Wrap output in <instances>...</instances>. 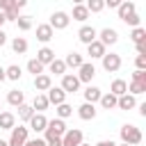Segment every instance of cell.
Instances as JSON below:
<instances>
[{
    "instance_id": "6da1fadb",
    "label": "cell",
    "mask_w": 146,
    "mask_h": 146,
    "mask_svg": "<svg viewBox=\"0 0 146 146\" xmlns=\"http://www.w3.org/2000/svg\"><path fill=\"white\" fill-rule=\"evenodd\" d=\"M119 137H121V141H123V144H130V146H137V144H141V139H144L141 130H139L137 125H132V123H125V125H121V130H119Z\"/></svg>"
},
{
    "instance_id": "7a4b0ae2",
    "label": "cell",
    "mask_w": 146,
    "mask_h": 146,
    "mask_svg": "<svg viewBox=\"0 0 146 146\" xmlns=\"http://www.w3.org/2000/svg\"><path fill=\"white\" fill-rule=\"evenodd\" d=\"M27 137H30V128H25V125H14L7 144H9V146H23Z\"/></svg>"
},
{
    "instance_id": "3957f363",
    "label": "cell",
    "mask_w": 146,
    "mask_h": 146,
    "mask_svg": "<svg viewBox=\"0 0 146 146\" xmlns=\"http://www.w3.org/2000/svg\"><path fill=\"white\" fill-rule=\"evenodd\" d=\"M84 141V135L80 128H66V132L62 135V146H80Z\"/></svg>"
},
{
    "instance_id": "277c9868",
    "label": "cell",
    "mask_w": 146,
    "mask_h": 146,
    "mask_svg": "<svg viewBox=\"0 0 146 146\" xmlns=\"http://www.w3.org/2000/svg\"><path fill=\"white\" fill-rule=\"evenodd\" d=\"M68 23H71V16L66 14V11H52V16H50V21H48V25L52 27V30H66L68 27Z\"/></svg>"
},
{
    "instance_id": "5b68a950",
    "label": "cell",
    "mask_w": 146,
    "mask_h": 146,
    "mask_svg": "<svg viewBox=\"0 0 146 146\" xmlns=\"http://www.w3.org/2000/svg\"><path fill=\"white\" fill-rule=\"evenodd\" d=\"M100 62H103V68L107 73H116L121 68V55H116V52H105L100 57Z\"/></svg>"
},
{
    "instance_id": "8992f818",
    "label": "cell",
    "mask_w": 146,
    "mask_h": 146,
    "mask_svg": "<svg viewBox=\"0 0 146 146\" xmlns=\"http://www.w3.org/2000/svg\"><path fill=\"white\" fill-rule=\"evenodd\" d=\"M94 75H96V66H94L91 62H82V64L78 66V80H80V82H84V84H91Z\"/></svg>"
},
{
    "instance_id": "52a82bcc",
    "label": "cell",
    "mask_w": 146,
    "mask_h": 146,
    "mask_svg": "<svg viewBox=\"0 0 146 146\" xmlns=\"http://www.w3.org/2000/svg\"><path fill=\"white\" fill-rule=\"evenodd\" d=\"M80 84H82V82L78 80V75H75V73H64V75H62V84H59V87H62L66 94H75V91H80Z\"/></svg>"
},
{
    "instance_id": "ba28073f",
    "label": "cell",
    "mask_w": 146,
    "mask_h": 146,
    "mask_svg": "<svg viewBox=\"0 0 146 146\" xmlns=\"http://www.w3.org/2000/svg\"><path fill=\"white\" fill-rule=\"evenodd\" d=\"M103 46H114L116 41H119V32L114 30V27H103L100 32H98V36H96Z\"/></svg>"
},
{
    "instance_id": "9c48e42d",
    "label": "cell",
    "mask_w": 146,
    "mask_h": 146,
    "mask_svg": "<svg viewBox=\"0 0 146 146\" xmlns=\"http://www.w3.org/2000/svg\"><path fill=\"white\" fill-rule=\"evenodd\" d=\"M43 132H46V135H57V137H62V135L66 132V123H64V119H59V116L50 119Z\"/></svg>"
},
{
    "instance_id": "30bf717a",
    "label": "cell",
    "mask_w": 146,
    "mask_h": 146,
    "mask_svg": "<svg viewBox=\"0 0 146 146\" xmlns=\"http://www.w3.org/2000/svg\"><path fill=\"white\" fill-rule=\"evenodd\" d=\"M27 123H30V130H34V132H43L46 125H48V119H46L43 112H34V114L30 116Z\"/></svg>"
},
{
    "instance_id": "8fae6325",
    "label": "cell",
    "mask_w": 146,
    "mask_h": 146,
    "mask_svg": "<svg viewBox=\"0 0 146 146\" xmlns=\"http://www.w3.org/2000/svg\"><path fill=\"white\" fill-rule=\"evenodd\" d=\"M96 114H98V110H96V103H82L80 107H78V116L82 119V121H91V119H96Z\"/></svg>"
},
{
    "instance_id": "7c38bea8",
    "label": "cell",
    "mask_w": 146,
    "mask_h": 146,
    "mask_svg": "<svg viewBox=\"0 0 146 146\" xmlns=\"http://www.w3.org/2000/svg\"><path fill=\"white\" fill-rule=\"evenodd\" d=\"M105 52H107V46H103L98 39H94L91 43H87V55H89L91 59H100Z\"/></svg>"
},
{
    "instance_id": "4fadbf2b",
    "label": "cell",
    "mask_w": 146,
    "mask_h": 146,
    "mask_svg": "<svg viewBox=\"0 0 146 146\" xmlns=\"http://www.w3.org/2000/svg\"><path fill=\"white\" fill-rule=\"evenodd\" d=\"M46 96H48V103H50V105H59V103L66 100L68 94H66L62 87H50V89L46 91Z\"/></svg>"
},
{
    "instance_id": "5bb4252c",
    "label": "cell",
    "mask_w": 146,
    "mask_h": 146,
    "mask_svg": "<svg viewBox=\"0 0 146 146\" xmlns=\"http://www.w3.org/2000/svg\"><path fill=\"white\" fill-rule=\"evenodd\" d=\"M96 36H98V30H96V27H91V25H82V27L78 30V39H80L84 46H87V43H91Z\"/></svg>"
},
{
    "instance_id": "9a60e30c",
    "label": "cell",
    "mask_w": 146,
    "mask_h": 146,
    "mask_svg": "<svg viewBox=\"0 0 146 146\" xmlns=\"http://www.w3.org/2000/svg\"><path fill=\"white\" fill-rule=\"evenodd\" d=\"M116 107H119V110H125V112H128V110H135V107H137V98L125 91V94H121V96L116 98Z\"/></svg>"
},
{
    "instance_id": "2e32d148",
    "label": "cell",
    "mask_w": 146,
    "mask_h": 146,
    "mask_svg": "<svg viewBox=\"0 0 146 146\" xmlns=\"http://www.w3.org/2000/svg\"><path fill=\"white\" fill-rule=\"evenodd\" d=\"M52 36H55V30H52L48 23H41V25H36V39H39L41 43H48Z\"/></svg>"
},
{
    "instance_id": "e0dca14e",
    "label": "cell",
    "mask_w": 146,
    "mask_h": 146,
    "mask_svg": "<svg viewBox=\"0 0 146 146\" xmlns=\"http://www.w3.org/2000/svg\"><path fill=\"white\" fill-rule=\"evenodd\" d=\"M50 87H52V78H50L48 73L34 75V89H36V91H48Z\"/></svg>"
},
{
    "instance_id": "ac0fdd59",
    "label": "cell",
    "mask_w": 146,
    "mask_h": 146,
    "mask_svg": "<svg viewBox=\"0 0 146 146\" xmlns=\"http://www.w3.org/2000/svg\"><path fill=\"white\" fill-rule=\"evenodd\" d=\"M14 125H16V114L0 110V130H11Z\"/></svg>"
},
{
    "instance_id": "d6986e66",
    "label": "cell",
    "mask_w": 146,
    "mask_h": 146,
    "mask_svg": "<svg viewBox=\"0 0 146 146\" xmlns=\"http://www.w3.org/2000/svg\"><path fill=\"white\" fill-rule=\"evenodd\" d=\"M73 21H80V23H84L91 14H89V9H87V5L82 2V5H73V14H68Z\"/></svg>"
},
{
    "instance_id": "ffe728a7",
    "label": "cell",
    "mask_w": 146,
    "mask_h": 146,
    "mask_svg": "<svg viewBox=\"0 0 146 146\" xmlns=\"http://www.w3.org/2000/svg\"><path fill=\"white\" fill-rule=\"evenodd\" d=\"M132 11H137V7H135V0H123L119 7H116V14H119V18L123 21L125 16H130Z\"/></svg>"
},
{
    "instance_id": "44dd1931",
    "label": "cell",
    "mask_w": 146,
    "mask_h": 146,
    "mask_svg": "<svg viewBox=\"0 0 146 146\" xmlns=\"http://www.w3.org/2000/svg\"><path fill=\"white\" fill-rule=\"evenodd\" d=\"M48 96L43 94V91H36V96H34V100H32V110L34 112H43V110H48Z\"/></svg>"
},
{
    "instance_id": "7402d4cb",
    "label": "cell",
    "mask_w": 146,
    "mask_h": 146,
    "mask_svg": "<svg viewBox=\"0 0 146 146\" xmlns=\"http://www.w3.org/2000/svg\"><path fill=\"white\" fill-rule=\"evenodd\" d=\"M116 98H119V96H114L112 91H107V94H100L98 103H100L103 110H114V107H116Z\"/></svg>"
},
{
    "instance_id": "603a6c76",
    "label": "cell",
    "mask_w": 146,
    "mask_h": 146,
    "mask_svg": "<svg viewBox=\"0 0 146 146\" xmlns=\"http://www.w3.org/2000/svg\"><path fill=\"white\" fill-rule=\"evenodd\" d=\"M36 59H39L43 66H48V64L55 59V50H52V48H48V46H43V48L36 52Z\"/></svg>"
},
{
    "instance_id": "cb8c5ba5",
    "label": "cell",
    "mask_w": 146,
    "mask_h": 146,
    "mask_svg": "<svg viewBox=\"0 0 146 146\" xmlns=\"http://www.w3.org/2000/svg\"><path fill=\"white\" fill-rule=\"evenodd\" d=\"M7 103H9L11 107H18L21 103H25V94H23L21 89H11V91L7 94Z\"/></svg>"
},
{
    "instance_id": "d4e9b609",
    "label": "cell",
    "mask_w": 146,
    "mask_h": 146,
    "mask_svg": "<svg viewBox=\"0 0 146 146\" xmlns=\"http://www.w3.org/2000/svg\"><path fill=\"white\" fill-rule=\"evenodd\" d=\"M11 50H14L16 55H25V52H27V39H25V36H14Z\"/></svg>"
},
{
    "instance_id": "484cf974",
    "label": "cell",
    "mask_w": 146,
    "mask_h": 146,
    "mask_svg": "<svg viewBox=\"0 0 146 146\" xmlns=\"http://www.w3.org/2000/svg\"><path fill=\"white\" fill-rule=\"evenodd\" d=\"M82 62H84V57H82L80 52H75V50H73V52H68V55H66V59H64L66 68H78Z\"/></svg>"
},
{
    "instance_id": "4316f807",
    "label": "cell",
    "mask_w": 146,
    "mask_h": 146,
    "mask_svg": "<svg viewBox=\"0 0 146 146\" xmlns=\"http://www.w3.org/2000/svg\"><path fill=\"white\" fill-rule=\"evenodd\" d=\"M100 94H103V91H100L98 87H94V84H89V87L82 91V96H84V100H87V103H98Z\"/></svg>"
},
{
    "instance_id": "83f0119b",
    "label": "cell",
    "mask_w": 146,
    "mask_h": 146,
    "mask_svg": "<svg viewBox=\"0 0 146 146\" xmlns=\"http://www.w3.org/2000/svg\"><path fill=\"white\" fill-rule=\"evenodd\" d=\"M110 91H112L114 96H121V94H125V91H128V82H125V80H121V78H116V80H112Z\"/></svg>"
},
{
    "instance_id": "f1b7e54d",
    "label": "cell",
    "mask_w": 146,
    "mask_h": 146,
    "mask_svg": "<svg viewBox=\"0 0 146 146\" xmlns=\"http://www.w3.org/2000/svg\"><path fill=\"white\" fill-rule=\"evenodd\" d=\"M48 71L55 73V75H64V73H66V64H64V59H57V57H55V59L48 64Z\"/></svg>"
},
{
    "instance_id": "f546056e",
    "label": "cell",
    "mask_w": 146,
    "mask_h": 146,
    "mask_svg": "<svg viewBox=\"0 0 146 146\" xmlns=\"http://www.w3.org/2000/svg\"><path fill=\"white\" fill-rule=\"evenodd\" d=\"M5 75H7V80L18 82V80H21V75H23V68H21L18 64H11V66H7V68H5Z\"/></svg>"
},
{
    "instance_id": "4dcf8cb0",
    "label": "cell",
    "mask_w": 146,
    "mask_h": 146,
    "mask_svg": "<svg viewBox=\"0 0 146 146\" xmlns=\"http://www.w3.org/2000/svg\"><path fill=\"white\" fill-rule=\"evenodd\" d=\"M55 112H57V116L59 119H68L71 114H73V107L64 100V103H59V105H55Z\"/></svg>"
},
{
    "instance_id": "1f68e13d",
    "label": "cell",
    "mask_w": 146,
    "mask_h": 146,
    "mask_svg": "<svg viewBox=\"0 0 146 146\" xmlns=\"http://www.w3.org/2000/svg\"><path fill=\"white\" fill-rule=\"evenodd\" d=\"M84 5L89 9V14H100L105 9V0H84Z\"/></svg>"
},
{
    "instance_id": "d6a6232c",
    "label": "cell",
    "mask_w": 146,
    "mask_h": 146,
    "mask_svg": "<svg viewBox=\"0 0 146 146\" xmlns=\"http://www.w3.org/2000/svg\"><path fill=\"white\" fill-rule=\"evenodd\" d=\"M32 114H34L32 105H27V103H21V105H18V119H21V121H30Z\"/></svg>"
},
{
    "instance_id": "836d02e7",
    "label": "cell",
    "mask_w": 146,
    "mask_h": 146,
    "mask_svg": "<svg viewBox=\"0 0 146 146\" xmlns=\"http://www.w3.org/2000/svg\"><path fill=\"white\" fill-rule=\"evenodd\" d=\"M43 68H46V66H43V64H41L36 57L27 62V73H32V75H39V73H43Z\"/></svg>"
},
{
    "instance_id": "e575fe53",
    "label": "cell",
    "mask_w": 146,
    "mask_h": 146,
    "mask_svg": "<svg viewBox=\"0 0 146 146\" xmlns=\"http://www.w3.org/2000/svg\"><path fill=\"white\" fill-rule=\"evenodd\" d=\"M16 25H18L21 32L32 30V16H18V18H16Z\"/></svg>"
},
{
    "instance_id": "d590c367",
    "label": "cell",
    "mask_w": 146,
    "mask_h": 146,
    "mask_svg": "<svg viewBox=\"0 0 146 146\" xmlns=\"http://www.w3.org/2000/svg\"><path fill=\"white\" fill-rule=\"evenodd\" d=\"M128 91H130L132 96H139V94L146 91V82H137V80H132V82L128 84Z\"/></svg>"
},
{
    "instance_id": "8d00e7d4",
    "label": "cell",
    "mask_w": 146,
    "mask_h": 146,
    "mask_svg": "<svg viewBox=\"0 0 146 146\" xmlns=\"http://www.w3.org/2000/svg\"><path fill=\"white\" fill-rule=\"evenodd\" d=\"M130 39L137 43V41H144L146 39V30L141 27V25H137V27H132V32H130Z\"/></svg>"
},
{
    "instance_id": "74e56055",
    "label": "cell",
    "mask_w": 146,
    "mask_h": 146,
    "mask_svg": "<svg viewBox=\"0 0 146 146\" xmlns=\"http://www.w3.org/2000/svg\"><path fill=\"white\" fill-rule=\"evenodd\" d=\"M139 21H141V18H139V14H137V11H132L130 16H125V18H123V23H125V25H130V27H137V25H139Z\"/></svg>"
},
{
    "instance_id": "f35d334b",
    "label": "cell",
    "mask_w": 146,
    "mask_h": 146,
    "mask_svg": "<svg viewBox=\"0 0 146 146\" xmlns=\"http://www.w3.org/2000/svg\"><path fill=\"white\" fill-rule=\"evenodd\" d=\"M43 139H46V146H62V137L57 135H46Z\"/></svg>"
},
{
    "instance_id": "ab89813d",
    "label": "cell",
    "mask_w": 146,
    "mask_h": 146,
    "mask_svg": "<svg viewBox=\"0 0 146 146\" xmlns=\"http://www.w3.org/2000/svg\"><path fill=\"white\" fill-rule=\"evenodd\" d=\"M18 16H21V14H18V7H11V9L5 11V18H7V21H14V23H16Z\"/></svg>"
},
{
    "instance_id": "60d3db41",
    "label": "cell",
    "mask_w": 146,
    "mask_h": 146,
    "mask_svg": "<svg viewBox=\"0 0 146 146\" xmlns=\"http://www.w3.org/2000/svg\"><path fill=\"white\" fill-rule=\"evenodd\" d=\"M23 146H46V139H41V137H34V139H25V144Z\"/></svg>"
},
{
    "instance_id": "b9f144b4",
    "label": "cell",
    "mask_w": 146,
    "mask_h": 146,
    "mask_svg": "<svg viewBox=\"0 0 146 146\" xmlns=\"http://www.w3.org/2000/svg\"><path fill=\"white\" fill-rule=\"evenodd\" d=\"M132 80H137V82H146V71H144V68H135Z\"/></svg>"
},
{
    "instance_id": "7bdbcfd3",
    "label": "cell",
    "mask_w": 146,
    "mask_h": 146,
    "mask_svg": "<svg viewBox=\"0 0 146 146\" xmlns=\"http://www.w3.org/2000/svg\"><path fill=\"white\" fill-rule=\"evenodd\" d=\"M135 66L146 71V55H137V59H135Z\"/></svg>"
},
{
    "instance_id": "ee69618b",
    "label": "cell",
    "mask_w": 146,
    "mask_h": 146,
    "mask_svg": "<svg viewBox=\"0 0 146 146\" xmlns=\"http://www.w3.org/2000/svg\"><path fill=\"white\" fill-rule=\"evenodd\" d=\"M135 48H137V55H146V39L144 41H137Z\"/></svg>"
},
{
    "instance_id": "f6af8a7d",
    "label": "cell",
    "mask_w": 146,
    "mask_h": 146,
    "mask_svg": "<svg viewBox=\"0 0 146 146\" xmlns=\"http://www.w3.org/2000/svg\"><path fill=\"white\" fill-rule=\"evenodd\" d=\"M121 2H123V0H105V7H110V9H116Z\"/></svg>"
},
{
    "instance_id": "bcb514c9",
    "label": "cell",
    "mask_w": 146,
    "mask_h": 146,
    "mask_svg": "<svg viewBox=\"0 0 146 146\" xmlns=\"http://www.w3.org/2000/svg\"><path fill=\"white\" fill-rule=\"evenodd\" d=\"M94 146H116V144H114L112 139H100V141H98V144H94Z\"/></svg>"
},
{
    "instance_id": "7dc6e473",
    "label": "cell",
    "mask_w": 146,
    "mask_h": 146,
    "mask_svg": "<svg viewBox=\"0 0 146 146\" xmlns=\"http://www.w3.org/2000/svg\"><path fill=\"white\" fill-rule=\"evenodd\" d=\"M5 43H7V34H5V30L0 27V48H2Z\"/></svg>"
},
{
    "instance_id": "c3c4849f",
    "label": "cell",
    "mask_w": 146,
    "mask_h": 146,
    "mask_svg": "<svg viewBox=\"0 0 146 146\" xmlns=\"http://www.w3.org/2000/svg\"><path fill=\"white\" fill-rule=\"evenodd\" d=\"M14 2H16V7H18V9H23V7L27 5V0H14Z\"/></svg>"
},
{
    "instance_id": "681fc988",
    "label": "cell",
    "mask_w": 146,
    "mask_h": 146,
    "mask_svg": "<svg viewBox=\"0 0 146 146\" xmlns=\"http://www.w3.org/2000/svg\"><path fill=\"white\" fill-rule=\"evenodd\" d=\"M139 114H141V116H146V103H141V105H139Z\"/></svg>"
},
{
    "instance_id": "f907efd6",
    "label": "cell",
    "mask_w": 146,
    "mask_h": 146,
    "mask_svg": "<svg viewBox=\"0 0 146 146\" xmlns=\"http://www.w3.org/2000/svg\"><path fill=\"white\" fill-rule=\"evenodd\" d=\"M5 80H7V75H5V68L0 66V82H5Z\"/></svg>"
},
{
    "instance_id": "816d5d0a",
    "label": "cell",
    "mask_w": 146,
    "mask_h": 146,
    "mask_svg": "<svg viewBox=\"0 0 146 146\" xmlns=\"http://www.w3.org/2000/svg\"><path fill=\"white\" fill-rule=\"evenodd\" d=\"M5 23H7V18H5V11H0V27H2Z\"/></svg>"
},
{
    "instance_id": "f5cc1de1",
    "label": "cell",
    "mask_w": 146,
    "mask_h": 146,
    "mask_svg": "<svg viewBox=\"0 0 146 146\" xmlns=\"http://www.w3.org/2000/svg\"><path fill=\"white\" fill-rule=\"evenodd\" d=\"M71 2H73V5H82L84 0H71Z\"/></svg>"
},
{
    "instance_id": "db71d44e",
    "label": "cell",
    "mask_w": 146,
    "mask_h": 146,
    "mask_svg": "<svg viewBox=\"0 0 146 146\" xmlns=\"http://www.w3.org/2000/svg\"><path fill=\"white\" fill-rule=\"evenodd\" d=\"M0 146H9V144H7V141H5V139H0Z\"/></svg>"
},
{
    "instance_id": "11a10c76",
    "label": "cell",
    "mask_w": 146,
    "mask_h": 146,
    "mask_svg": "<svg viewBox=\"0 0 146 146\" xmlns=\"http://www.w3.org/2000/svg\"><path fill=\"white\" fill-rule=\"evenodd\" d=\"M116 146H130V144H123V141H121V144H116Z\"/></svg>"
},
{
    "instance_id": "9f6ffc18",
    "label": "cell",
    "mask_w": 146,
    "mask_h": 146,
    "mask_svg": "<svg viewBox=\"0 0 146 146\" xmlns=\"http://www.w3.org/2000/svg\"><path fill=\"white\" fill-rule=\"evenodd\" d=\"M80 146H91V144H84V141H82V144H80Z\"/></svg>"
},
{
    "instance_id": "6f0895ef",
    "label": "cell",
    "mask_w": 146,
    "mask_h": 146,
    "mask_svg": "<svg viewBox=\"0 0 146 146\" xmlns=\"http://www.w3.org/2000/svg\"><path fill=\"white\" fill-rule=\"evenodd\" d=\"M0 110H2V105H0Z\"/></svg>"
}]
</instances>
